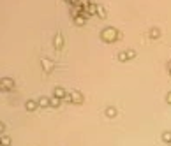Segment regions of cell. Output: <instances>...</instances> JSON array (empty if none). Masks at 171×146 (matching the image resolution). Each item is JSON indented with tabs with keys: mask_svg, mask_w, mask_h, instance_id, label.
I'll list each match as a JSON object with an SVG mask.
<instances>
[{
	"mask_svg": "<svg viewBox=\"0 0 171 146\" xmlns=\"http://www.w3.org/2000/svg\"><path fill=\"white\" fill-rule=\"evenodd\" d=\"M122 37H124L122 32H118L113 27H108V28H104V30L101 32V39H102L104 42H115V41H120Z\"/></svg>",
	"mask_w": 171,
	"mask_h": 146,
	"instance_id": "1",
	"label": "cell"
},
{
	"mask_svg": "<svg viewBox=\"0 0 171 146\" xmlns=\"http://www.w3.org/2000/svg\"><path fill=\"white\" fill-rule=\"evenodd\" d=\"M14 88V81L11 77H2L0 79V90L2 91H9Z\"/></svg>",
	"mask_w": 171,
	"mask_h": 146,
	"instance_id": "2",
	"label": "cell"
},
{
	"mask_svg": "<svg viewBox=\"0 0 171 146\" xmlns=\"http://www.w3.org/2000/svg\"><path fill=\"white\" fill-rule=\"evenodd\" d=\"M69 95H71V102H74V104H81V102H83V95H81V91L73 90Z\"/></svg>",
	"mask_w": 171,
	"mask_h": 146,
	"instance_id": "3",
	"label": "cell"
},
{
	"mask_svg": "<svg viewBox=\"0 0 171 146\" xmlns=\"http://www.w3.org/2000/svg\"><path fill=\"white\" fill-rule=\"evenodd\" d=\"M81 13H83V7L79 5V2H76L74 5H71V16H73V18L81 16Z\"/></svg>",
	"mask_w": 171,
	"mask_h": 146,
	"instance_id": "4",
	"label": "cell"
},
{
	"mask_svg": "<svg viewBox=\"0 0 171 146\" xmlns=\"http://www.w3.org/2000/svg\"><path fill=\"white\" fill-rule=\"evenodd\" d=\"M41 65H42V71L44 72H51L53 71V62L51 60H46L44 58V60H41Z\"/></svg>",
	"mask_w": 171,
	"mask_h": 146,
	"instance_id": "5",
	"label": "cell"
},
{
	"mask_svg": "<svg viewBox=\"0 0 171 146\" xmlns=\"http://www.w3.org/2000/svg\"><path fill=\"white\" fill-rule=\"evenodd\" d=\"M37 108H39L37 100H32V99H30V100H27V102H25V109H27V111H36Z\"/></svg>",
	"mask_w": 171,
	"mask_h": 146,
	"instance_id": "6",
	"label": "cell"
},
{
	"mask_svg": "<svg viewBox=\"0 0 171 146\" xmlns=\"http://www.w3.org/2000/svg\"><path fill=\"white\" fill-rule=\"evenodd\" d=\"M53 97H57V99H65V97H67V91L64 90L62 86H57L55 91H53Z\"/></svg>",
	"mask_w": 171,
	"mask_h": 146,
	"instance_id": "7",
	"label": "cell"
},
{
	"mask_svg": "<svg viewBox=\"0 0 171 146\" xmlns=\"http://www.w3.org/2000/svg\"><path fill=\"white\" fill-rule=\"evenodd\" d=\"M104 114H106V118H115V116L118 114V111H116V108H115V106H110V108H106Z\"/></svg>",
	"mask_w": 171,
	"mask_h": 146,
	"instance_id": "8",
	"label": "cell"
},
{
	"mask_svg": "<svg viewBox=\"0 0 171 146\" xmlns=\"http://www.w3.org/2000/svg\"><path fill=\"white\" fill-rule=\"evenodd\" d=\"M62 46H64V35H62V34H57V35H55V48H57V49H62Z\"/></svg>",
	"mask_w": 171,
	"mask_h": 146,
	"instance_id": "9",
	"label": "cell"
},
{
	"mask_svg": "<svg viewBox=\"0 0 171 146\" xmlns=\"http://www.w3.org/2000/svg\"><path fill=\"white\" fill-rule=\"evenodd\" d=\"M97 16H99V18H102V19L108 16V11L104 9V5H99V4H97Z\"/></svg>",
	"mask_w": 171,
	"mask_h": 146,
	"instance_id": "10",
	"label": "cell"
},
{
	"mask_svg": "<svg viewBox=\"0 0 171 146\" xmlns=\"http://www.w3.org/2000/svg\"><path fill=\"white\" fill-rule=\"evenodd\" d=\"M0 143L4 146H11V137H9L7 134H2V136H0Z\"/></svg>",
	"mask_w": 171,
	"mask_h": 146,
	"instance_id": "11",
	"label": "cell"
},
{
	"mask_svg": "<svg viewBox=\"0 0 171 146\" xmlns=\"http://www.w3.org/2000/svg\"><path fill=\"white\" fill-rule=\"evenodd\" d=\"M87 16H83V14H81V16H78V18H74V23H76L78 27H83V25H85V23H87Z\"/></svg>",
	"mask_w": 171,
	"mask_h": 146,
	"instance_id": "12",
	"label": "cell"
},
{
	"mask_svg": "<svg viewBox=\"0 0 171 146\" xmlns=\"http://www.w3.org/2000/svg\"><path fill=\"white\" fill-rule=\"evenodd\" d=\"M37 102H39L41 108H48V106H50V99H48V97H41Z\"/></svg>",
	"mask_w": 171,
	"mask_h": 146,
	"instance_id": "13",
	"label": "cell"
},
{
	"mask_svg": "<svg viewBox=\"0 0 171 146\" xmlns=\"http://www.w3.org/2000/svg\"><path fill=\"white\" fill-rule=\"evenodd\" d=\"M60 102H62V99H57V97H51V99H50V106H51V108H58Z\"/></svg>",
	"mask_w": 171,
	"mask_h": 146,
	"instance_id": "14",
	"label": "cell"
},
{
	"mask_svg": "<svg viewBox=\"0 0 171 146\" xmlns=\"http://www.w3.org/2000/svg\"><path fill=\"white\" fill-rule=\"evenodd\" d=\"M148 35L152 37V39H159V37H161V30H159V28H152Z\"/></svg>",
	"mask_w": 171,
	"mask_h": 146,
	"instance_id": "15",
	"label": "cell"
},
{
	"mask_svg": "<svg viewBox=\"0 0 171 146\" xmlns=\"http://www.w3.org/2000/svg\"><path fill=\"white\" fill-rule=\"evenodd\" d=\"M162 141L170 145L171 143V132H164V134H162Z\"/></svg>",
	"mask_w": 171,
	"mask_h": 146,
	"instance_id": "16",
	"label": "cell"
},
{
	"mask_svg": "<svg viewBox=\"0 0 171 146\" xmlns=\"http://www.w3.org/2000/svg\"><path fill=\"white\" fill-rule=\"evenodd\" d=\"M125 55H127L129 60H133L134 56H136V51H134V49H127V51H125Z\"/></svg>",
	"mask_w": 171,
	"mask_h": 146,
	"instance_id": "17",
	"label": "cell"
},
{
	"mask_svg": "<svg viewBox=\"0 0 171 146\" xmlns=\"http://www.w3.org/2000/svg\"><path fill=\"white\" fill-rule=\"evenodd\" d=\"M118 60H120V62H127V60H129V58H127V55H125V51L118 53Z\"/></svg>",
	"mask_w": 171,
	"mask_h": 146,
	"instance_id": "18",
	"label": "cell"
},
{
	"mask_svg": "<svg viewBox=\"0 0 171 146\" xmlns=\"http://www.w3.org/2000/svg\"><path fill=\"white\" fill-rule=\"evenodd\" d=\"M90 4H92V2H90V0H79V5H81V7H83V9H87V7H88V5H90Z\"/></svg>",
	"mask_w": 171,
	"mask_h": 146,
	"instance_id": "19",
	"label": "cell"
},
{
	"mask_svg": "<svg viewBox=\"0 0 171 146\" xmlns=\"http://www.w3.org/2000/svg\"><path fill=\"white\" fill-rule=\"evenodd\" d=\"M2 134H5V125L0 122V136H2Z\"/></svg>",
	"mask_w": 171,
	"mask_h": 146,
	"instance_id": "20",
	"label": "cell"
},
{
	"mask_svg": "<svg viewBox=\"0 0 171 146\" xmlns=\"http://www.w3.org/2000/svg\"><path fill=\"white\" fill-rule=\"evenodd\" d=\"M166 100H168V104H171V91L166 95Z\"/></svg>",
	"mask_w": 171,
	"mask_h": 146,
	"instance_id": "21",
	"label": "cell"
},
{
	"mask_svg": "<svg viewBox=\"0 0 171 146\" xmlns=\"http://www.w3.org/2000/svg\"><path fill=\"white\" fill-rule=\"evenodd\" d=\"M65 2H67V4H71V5H74V4H76V0H65Z\"/></svg>",
	"mask_w": 171,
	"mask_h": 146,
	"instance_id": "22",
	"label": "cell"
},
{
	"mask_svg": "<svg viewBox=\"0 0 171 146\" xmlns=\"http://www.w3.org/2000/svg\"><path fill=\"white\" fill-rule=\"evenodd\" d=\"M76 2H79V0H76Z\"/></svg>",
	"mask_w": 171,
	"mask_h": 146,
	"instance_id": "23",
	"label": "cell"
},
{
	"mask_svg": "<svg viewBox=\"0 0 171 146\" xmlns=\"http://www.w3.org/2000/svg\"><path fill=\"white\" fill-rule=\"evenodd\" d=\"M0 146H4V145H0Z\"/></svg>",
	"mask_w": 171,
	"mask_h": 146,
	"instance_id": "24",
	"label": "cell"
},
{
	"mask_svg": "<svg viewBox=\"0 0 171 146\" xmlns=\"http://www.w3.org/2000/svg\"><path fill=\"white\" fill-rule=\"evenodd\" d=\"M170 146H171V143H170Z\"/></svg>",
	"mask_w": 171,
	"mask_h": 146,
	"instance_id": "25",
	"label": "cell"
},
{
	"mask_svg": "<svg viewBox=\"0 0 171 146\" xmlns=\"http://www.w3.org/2000/svg\"><path fill=\"white\" fill-rule=\"evenodd\" d=\"M170 74H171V71H170Z\"/></svg>",
	"mask_w": 171,
	"mask_h": 146,
	"instance_id": "26",
	"label": "cell"
}]
</instances>
